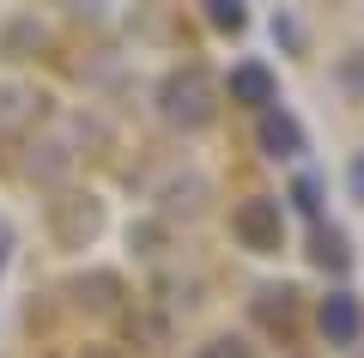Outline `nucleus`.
<instances>
[{
  "instance_id": "1",
  "label": "nucleus",
  "mask_w": 364,
  "mask_h": 358,
  "mask_svg": "<svg viewBox=\"0 0 364 358\" xmlns=\"http://www.w3.org/2000/svg\"><path fill=\"white\" fill-rule=\"evenodd\" d=\"M213 110H219V85H213L200 67H188V73H176L164 85V115H170V122H182V128L213 122Z\"/></svg>"
},
{
  "instance_id": "2",
  "label": "nucleus",
  "mask_w": 364,
  "mask_h": 358,
  "mask_svg": "<svg viewBox=\"0 0 364 358\" xmlns=\"http://www.w3.org/2000/svg\"><path fill=\"white\" fill-rule=\"evenodd\" d=\"M231 231L237 243L255 249V256H273V249L286 243V219H279V201H243L231 213Z\"/></svg>"
},
{
  "instance_id": "3",
  "label": "nucleus",
  "mask_w": 364,
  "mask_h": 358,
  "mask_svg": "<svg viewBox=\"0 0 364 358\" xmlns=\"http://www.w3.org/2000/svg\"><path fill=\"white\" fill-rule=\"evenodd\" d=\"M97 225H104V213H97V201H79L73 194V206L67 201H55V237H61L67 249H79V243H91V237H97Z\"/></svg>"
},
{
  "instance_id": "4",
  "label": "nucleus",
  "mask_w": 364,
  "mask_h": 358,
  "mask_svg": "<svg viewBox=\"0 0 364 358\" xmlns=\"http://www.w3.org/2000/svg\"><path fill=\"white\" fill-rule=\"evenodd\" d=\"M322 334H328V340H340V346H352L364 334V310H358V298H352V292H334L322 304Z\"/></svg>"
},
{
  "instance_id": "5",
  "label": "nucleus",
  "mask_w": 364,
  "mask_h": 358,
  "mask_svg": "<svg viewBox=\"0 0 364 358\" xmlns=\"http://www.w3.org/2000/svg\"><path fill=\"white\" fill-rule=\"evenodd\" d=\"M261 146H267L273 158H291L304 146V134H298V122H291L286 110H267V115H261Z\"/></svg>"
},
{
  "instance_id": "6",
  "label": "nucleus",
  "mask_w": 364,
  "mask_h": 358,
  "mask_svg": "<svg viewBox=\"0 0 364 358\" xmlns=\"http://www.w3.org/2000/svg\"><path fill=\"white\" fill-rule=\"evenodd\" d=\"M231 98H243V103H255V110H267V103H273L267 67H237V73H231Z\"/></svg>"
},
{
  "instance_id": "7",
  "label": "nucleus",
  "mask_w": 364,
  "mask_h": 358,
  "mask_svg": "<svg viewBox=\"0 0 364 358\" xmlns=\"http://www.w3.org/2000/svg\"><path fill=\"white\" fill-rule=\"evenodd\" d=\"M316 261L322 268H346V237L340 231H316Z\"/></svg>"
},
{
  "instance_id": "8",
  "label": "nucleus",
  "mask_w": 364,
  "mask_h": 358,
  "mask_svg": "<svg viewBox=\"0 0 364 358\" xmlns=\"http://www.w3.org/2000/svg\"><path fill=\"white\" fill-rule=\"evenodd\" d=\"M195 358H255V352H249L243 340H213V346H200Z\"/></svg>"
},
{
  "instance_id": "9",
  "label": "nucleus",
  "mask_w": 364,
  "mask_h": 358,
  "mask_svg": "<svg viewBox=\"0 0 364 358\" xmlns=\"http://www.w3.org/2000/svg\"><path fill=\"white\" fill-rule=\"evenodd\" d=\"M352 194H358V201H364V152L352 158Z\"/></svg>"
},
{
  "instance_id": "10",
  "label": "nucleus",
  "mask_w": 364,
  "mask_h": 358,
  "mask_svg": "<svg viewBox=\"0 0 364 358\" xmlns=\"http://www.w3.org/2000/svg\"><path fill=\"white\" fill-rule=\"evenodd\" d=\"M91 358H109V352H91Z\"/></svg>"
}]
</instances>
